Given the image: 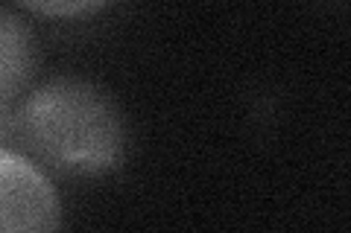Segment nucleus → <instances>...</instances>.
Wrapping results in <instances>:
<instances>
[{"label":"nucleus","instance_id":"f257e3e1","mask_svg":"<svg viewBox=\"0 0 351 233\" xmlns=\"http://www.w3.org/2000/svg\"><path fill=\"white\" fill-rule=\"evenodd\" d=\"M126 146L117 99L80 76L47 79L15 108V149L47 172L97 178L123 163Z\"/></svg>","mask_w":351,"mask_h":233},{"label":"nucleus","instance_id":"f03ea898","mask_svg":"<svg viewBox=\"0 0 351 233\" xmlns=\"http://www.w3.org/2000/svg\"><path fill=\"white\" fill-rule=\"evenodd\" d=\"M59 225L62 204L44 169L0 146V233H50Z\"/></svg>","mask_w":351,"mask_h":233},{"label":"nucleus","instance_id":"7ed1b4c3","mask_svg":"<svg viewBox=\"0 0 351 233\" xmlns=\"http://www.w3.org/2000/svg\"><path fill=\"white\" fill-rule=\"evenodd\" d=\"M38 64L32 29L12 9L0 6V111L18 108Z\"/></svg>","mask_w":351,"mask_h":233},{"label":"nucleus","instance_id":"20e7f679","mask_svg":"<svg viewBox=\"0 0 351 233\" xmlns=\"http://www.w3.org/2000/svg\"><path fill=\"white\" fill-rule=\"evenodd\" d=\"M15 3L44 18H82L103 9L112 0H15Z\"/></svg>","mask_w":351,"mask_h":233}]
</instances>
